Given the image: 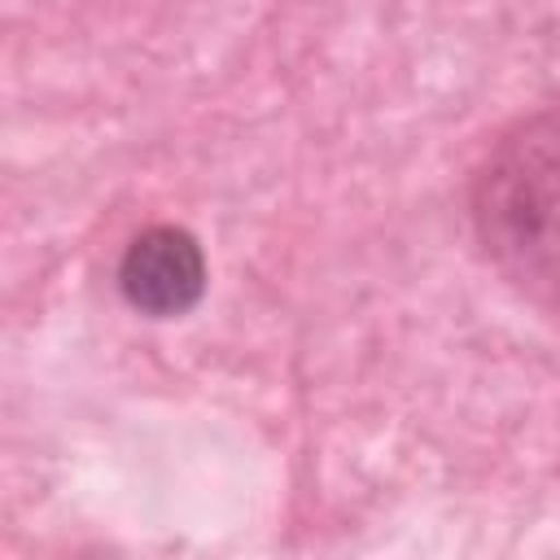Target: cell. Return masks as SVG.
I'll list each match as a JSON object with an SVG mask.
<instances>
[{
  "instance_id": "cell-1",
  "label": "cell",
  "mask_w": 560,
  "mask_h": 560,
  "mask_svg": "<svg viewBox=\"0 0 560 560\" xmlns=\"http://www.w3.org/2000/svg\"><path fill=\"white\" fill-rule=\"evenodd\" d=\"M481 258L529 306L560 319V105L508 122L468 179Z\"/></svg>"
},
{
  "instance_id": "cell-2",
  "label": "cell",
  "mask_w": 560,
  "mask_h": 560,
  "mask_svg": "<svg viewBox=\"0 0 560 560\" xmlns=\"http://www.w3.org/2000/svg\"><path fill=\"white\" fill-rule=\"evenodd\" d=\"M118 289L131 311L149 319H175L206 293V254L192 232L158 223L131 236L118 262Z\"/></svg>"
}]
</instances>
